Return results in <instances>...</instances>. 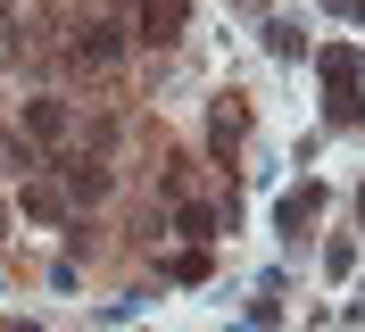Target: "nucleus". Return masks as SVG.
I'll use <instances>...</instances> for the list:
<instances>
[{
    "mask_svg": "<svg viewBox=\"0 0 365 332\" xmlns=\"http://www.w3.org/2000/svg\"><path fill=\"white\" fill-rule=\"evenodd\" d=\"M316 208H324V191H316V183H307V191H291V199H282V224H291V233H299V224H316Z\"/></svg>",
    "mask_w": 365,
    "mask_h": 332,
    "instance_id": "obj_6",
    "label": "nucleus"
},
{
    "mask_svg": "<svg viewBox=\"0 0 365 332\" xmlns=\"http://www.w3.org/2000/svg\"><path fill=\"white\" fill-rule=\"evenodd\" d=\"M182 17H191V0H141V9H133V34H141V42H175Z\"/></svg>",
    "mask_w": 365,
    "mask_h": 332,
    "instance_id": "obj_1",
    "label": "nucleus"
},
{
    "mask_svg": "<svg viewBox=\"0 0 365 332\" xmlns=\"http://www.w3.org/2000/svg\"><path fill=\"white\" fill-rule=\"evenodd\" d=\"M241 125H250V116L225 100V109H216V150H232V141H241Z\"/></svg>",
    "mask_w": 365,
    "mask_h": 332,
    "instance_id": "obj_7",
    "label": "nucleus"
},
{
    "mask_svg": "<svg viewBox=\"0 0 365 332\" xmlns=\"http://www.w3.org/2000/svg\"><path fill=\"white\" fill-rule=\"evenodd\" d=\"M75 59H83V66H116V59H125V25H108V17L83 25V34H75Z\"/></svg>",
    "mask_w": 365,
    "mask_h": 332,
    "instance_id": "obj_3",
    "label": "nucleus"
},
{
    "mask_svg": "<svg viewBox=\"0 0 365 332\" xmlns=\"http://www.w3.org/2000/svg\"><path fill=\"white\" fill-rule=\"evenodd\" d=\"M67 191H75V199H100V191H108V166H91V158H67Z\"/></svg>",
    "mask_w": 365,
    "mask_h": 332,
    "instance_id": "obj_4",
    "label": "nucleus"
},
{
    "mask_svg": "<svg viewBox=\"0 0 365 332\" xmlns=\"http://www.w3.org/2000/svg\"><path fill=\"white\" fill-rule=\"evenodd\" d=\"M324 84L349 100V84H357V50H324Z\"/></svg>",
    "mask_w": 365,
    "mask_h": 332,
    "instance_id": "obj_5",
    "label": "nucleus"
},
{
    "mask_svg": "<svg viewBox=\"0 0 365 332\" xmlns=\"http://www.w3.org/2000/svg\"><path fill=\"white\" fill-rule=\"evenodd\" d=\"M25 133H34L42 150H67V141H75V116L58 109V100H34V109H25Z\"/></svg>",
    "mask_w": 365,
    "mask_h": 332,
    "instance_id": "obj_2",
    "label": "nucleus"
},
{
    "mask_svg": "<svg viewBox=\"0 0 365 332\" xmlns=\"http://www.w3.org/2000/svg\"><path fill=\"white\" fill-rule=\"evenodd\" d=\"M25 216H42V224H50V216H67V199H58V191H25Z\"/></svg>",
    "mask_w": 365,
    "mask_h": 332,
    "instance_id": "obj_8",
    "label": "nucleus"
},
{
    "mask_svg": "<svg viewBox=\"0 0 365 332\" xmlns=\"http://www.w3.org/2000/svg\"><path fill=\"white\" fill-rule=\"evenodd\" d=\"M0 241H9V208H0Z\"/></svg>",
    "mask_w": 365,
    "mask_h": 332,
    "instance_id": "obj_9",
    "label": "nucleus"
}]
</instances>
